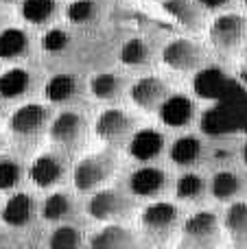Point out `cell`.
Segmentation results:
<instances>
[{"label": "cell", "mask_w": 247, "mask_h": 249, "mask_svg": "<svg viewBox=\"0 0 247 249\" xmlns=\"http://www.w3.org/2000/svg\"><path fill=\"white\" fill-rule=\"evenodd\" d=\"M116 171V155L112 151L90 153L77 162L72 171V184L79 193H94L99 190Z\"/></svg>", "instance_id": "obj_2"}, {"label": "cell", "mask_w": 247, "mask_h": 249, "mask_svg": "<svg viewBox=\"0 0 247 249\" xmlns=\"http://www.w3.org/2000/svg\"><path fill=\"white\" fill-rule=\"evenodd\" d=\"M219 216L212 210H199L191 214L182 225V245L208 247L219 241Z\"/></svg>", "instance_id": "obj_4"}, {"label": "cell", "mask_w": 247, "mask_h": 249, "mask_svg": "<svg viewBox=\"0 0 247 249\" xmlns=\"http://www.w3.org/2000/svg\"><path fill=\"white\" fill-rule=\"evenodd\" d=\"M74 203L66 193H51L42 203V216L51 223H61L68 216H72Z\"/></svg>", "instance_id": "obj_26"}, {"label": "cell", "mask_w": 247, "mask_h": 249, "mask_svg": "<svg viewBox=\"0 0 247 249\" xmlns=\"http://www.w3.org/2000/svg\"><path fill=\"white\" fill-rule=\"evenodd\" d=\"M179 221V210L171 201H151L140 214V225L151 238H166Z\"/></svg>", "instance_id": "obj_5"}, {"label": "cell", "mask_w": 247, "mask_h": 249, "mask_svg": "<svg viewBox=\"0 0 247 249\" xmlns=\"http://www.w3.org/2000/svg\"><path fill=\"white\" fill-rule=\"evenodd\" d=\"M131 101L136 107L147 109V112H158V107L162 105V101L171 94L166 83L158 77H142L131 86L129 90Z\"/></svg>", "instance_id": "obj_14"}, {"label": "cell", "mask_w": 247, "mask_h": 249, "mask_svg": "<svg viewBox=\"0 0 247 249\" xmlns=\"http://www.w3.org/2000/svg\"><path fill=\"white\" fill-rule=\"evenodd\" d=\"M0 116H2V107H0Z\"/></svg>", "instance_id": "obj_41"}, {"label": "cell", "mask_w": 247, "mask_h": 249, "mask_svg": "<svg viewBox=\"0 0 247 249\" xmlns=\"http://www.w3.org/2000/svg\"><path fill=\"white\" fill-rule=\"evenodd\" d=\"M201 129L210 136H226V133L247 131V92L239 83L214 101V107L208 109L201 118Z\"/></svg>", "instance_id": "obj_1"}, {"label": "cell", "mask_w": 247, "mask_h": 249, "mask_svg": "<svg viewBox=\"0 0 247 249\" xmlns=\"http://www.w3.org/2000/svg\"><path fill=\"white\" fill-rule=\"evenodd\" d=\"M131 210H134V201L114 188L94 190L88 201V214L94 221H103V223H116L121 219H127Z\"/></svg>", "instance_id": "obj_3"}, {"label": "cell", "mask_w": 247, "mask_h": 249, "mask_svg": "<svg viewBox=\"0 0 247 249\" xmlns=\"http://www.w3.org/2000/svg\"><path fill=\"white\" fill-rule=\"evenodd\" d=\"M121 61L127 66H144L149 61V46L140 37H134L121 48Z\"/></svg>", "instance_id": "obj_32"}, {"label": "cell", "mask_w": 247, "mask_h": 249, "mask_svg": "<svg viewBox=\"0 0 247 249\" xmlns=\"http://www.w3.org/2000/svg\"><path fill=\"white\" fill-rule=\"evenodd\" d=\"M245 4H247V0H245Z\"/></svg>", "instance_id": "obj_43"}, {"label": "cell", "mask_w": 247, "mask_h": 249, "mask_svg": "<svg viewBox=\"0 0 247 249\" xmlns=\"http://www.w3.org/2000/svg\"><path fill=\"white\" fill-rule=\"evenodd\" d=\"M57 0H22L20 13L31 24H44L55 16Z\"/></svg>", "instance_id": "obj_27"}, {"label": "cell", "mask_w": 247, "mask_h": 249, "mask_svg": "<svg viewBox=\"0 0 247 249\" xmlns=\"http://www.w3.org/2000/svg\"><path fill=\"white\" fill-rule=\"evenodd\" d=\"M94 131L99 140L107 144H118V142L131 138L134 133V118L123 109H105L99 114L94 123Z\"/></svg>", "instance_id": "obj_7"}, {"label": "cell", "mask_w": 247, "mask_h": 249, "mask_svg": "<svg viewBox=\"0 0 247 249\" xmlns=\"http://www.w3.org/2000/svg\"><path fill=\"white\" fill-rule=\"evenodd\" d=\"M33 86V77L24 68H9L0 72V99L2 101H16L29 94Z\"/></svg>", "instance_id": "obj_19"}, {"label": "cell", "mask_w": 247, "mask_h": 249, "mask_svg": "<svg viewBox=\"0 0 247 249\" xmlns=\"http://www.w3.org/2000/svg\"><path fill=\"white\" fill-rule=\"evenodd\" d=\"M243 193V179L234 171H219L210 179V195L217 201H234Z\"/></svg>", "instance_id": "obj_23"}, {"label": "cell", "mask_w": 247, "mask_h": 249, "mask_svg": "<svg viewBox=\"0 0 247 249\" xmlns=\"http://www.w3.org/2000/svg\"><path fill=\"white\" fill-rule=\"evenodd\" d=\"M123 88V79L116 72H99L90 81V92L94 94V99L99 101H112L118 96Z\"/></svg>", "instance_id": "obj_29"}, {"label": "cell", "mask_w": 247, "mask_h": 249, "mask_svg": "<svg viewBox=\"0 0 247 249\" xmlns=\"http://www.w3.org/2000/svg\"><path fill=\"white\" fill-rule=\"evenodd\" d=\"M158 114H160V121L166 127L182 129L186 124H191L193 118H195V103H193L191 96L175 92V94H169L162 101V105L158 107Z\"/></svg>", "instance_id": "obj_13"}, {"label": "cell", "mask_w": 247, "mask_h": 249, "mask_svg": "<svg viewBox=\"0 0 247 249\" xmlns=\"http://www.w3.org/2000/svg\"><path fill=\"white\" fill-rule=\"evenodd\" d=\"M241 158H243V162H245V166H247V142L243 144V149H241Z\"/></svg>", "instance_id": "obj_37"}, {"label": "cell", "mask_w": 247, "mask_h": 249, "mask_svg": "<svg viewBox=\"0 0 247 249\" xmlns=\"http://www.w3.org/2000/svg\"><path fill=\"white\" fill-rule=\"evenodd\" d=\"M7 20H9V16H7V11H4L2 7H0V31L7 26Z\"/></svg>", "instance_id": "obj_36"}, {"label": "cell", "mask_w": 247, "mask_h": 249, "mask_svg": "<svg viewBox=\"0 0 247 249\" xmlns=\"http://www.w3.org/2000/svg\"><path fill=\"white\" fill-rule=\"evenodd\" d=\"M206 193V179L199 173H184L175 181V197L179 201H197Z\"/></svg>", "instance_id": "obj_28"}, {"label": "cell", "mask_w": 247, "mask_h": 249, "mask_svg": "<svg viewBox=\"0 0 247 249\" xmlns=\"http://www.w3.org/2000/svg\"><path fill=\"white\" fill-rule=\"evenodd\" d=\"M127 149H129V155L136 162H151L164 151V136L151 127L138 129V131L131 133Z\"/></svg>", "instance_id": "obj_16"}, {"label": "cell", "mask_w": 247, "mask_h": 249, "mask_svg": "<svg viewBox=\"0 0 247 249\" xmlns=\"http://www.w3.org/2000/svg\"><path fill=\"white\" fill-rule=\"evenodd\" d=\"M197 2H199L204 9H210V11H217V9L226 7V4L230 2V0H197Z\"/></svg>", "instance_id": "obj_35"}, {"label": "cell", "mask_w": 247, "mask_h": 249, "mask_svg": "<svg viewBox=\"0 0 247 249\" xmlns=\"http://www.w3.org/2000/svg\"><path fill=\"white\" fill-rule=\"evenodd\" d=\"M2 4H9V2H16V0H0Z\"/></svg>", "instance_id": "obj_39"}, {"label": "cell", "mask_w": 247, "mask_h": 249, "mask_svg": "<svg viewBox=\"0 0 247 249\" xmlns=\"http://www.w3.org/2000/svg\"><path fill=\"white\" fill-rule=\"evenodd\" d=\"M22 164L9 155H0V190H13L22 181Z\"/></svg>", "instance_id": "obj_31"}, {"label": "cell", "mask_w": 247, "mask_h": 249, "mask_svg": "<svg viewBox=\"0 0 247 249\" xmlns=\"http://www.w3.org/2000/svg\"><path fill=\"white\" fill-rule=\"evenodd\" d=\"M245 35V20L239 13H223L210 26V37L217 46L232 48L243 39Z\"/></svg>", "instance_id": "obj_17"}, {"label": "cell", "mask_w": 247, "mask_h": 249, "mask_svg": "<svg viewBox=\"0 0 247 249\" xmlns=\"http://www.w3.org/2000/svg\"><path fill=\"white\" fill-rule=\"evenodd\" d=\"M70 44V35L64 29H48L42 37V48L46 53H61Z\"/></svg>", "instance_id": "obj_34"}, {"label": "cell", "mask_w": 247, "mask_h": 249, "mask_svg": "<svg viewBox=\"0 0 247 249\" xmlns=\"http://www.w3.org/2000/svg\"><path fill=\"white\" fill-rule=\"evenodd\" d=\"M162 61H164L171 70L193 72V70H199L201 61H204V51H201L199 44L179 37L164 46V51H162Z\"/></svg>", "instance_id": "obj_6"}, {"label": "cell", "mask_w": 247, "mask_h": 249, "mask_svg": "<svg viewBox=\"0 0 247 249\" xmlns=\"http://www.w3.org/2000/svg\"><path fill=\"white\" fill-rule=\"evenodd\" d=\"M79 92V81L74 74L61 72L55 74L46 81V88H44V94L51 103H66V101L74 99Z\"/></svg>", "instance_id": "obj_25"}, {"label": "cell", "mask_w": 247, "mask_h": 249, "mask_svg": "<svg viewBox=\"0 0 247 249\" xmlns=\"http://www.w3.org/2000/svg\"><path fill=\"white\" fill-rule=\"evenodd\" d=\"M164 188H166V173L158 166H151V164L138 166L129 175V193L134 197L151 199L158 197Z\"/></svg>", "instance_id": "obj_15"}, {"label": "cell", "mask_w": 247, "mask_h": 249, "mask_svg": "<svg viewBox=\"0 0 247 249\" xmlns=\"http://www.w3.org/2000/svg\"><path fill=\"white\" fill-rule=\"evenodd\" d=\"M29 53V33L18 26L0 31V61H18Z\"/></svg>", "instance_id": "obj_20"}, {"label": "cell", "mask_w": 247, "mask_h": 249, "mask_svg": "<svg viewBox=\"0 0 247 249\" xmlns=\"http://www.w3.org/2000/svg\"><path fill=\"white\" fill-rule=\"evenodd\" d=\"M64 175H66L64 160L55 153L37 155V158L31 162V168H29V179L33 181V186H37V188H42V190L61 184Z\"/></svg>", "instance_id": "obj_10"}, {"label": "cell", "mask_w": 247, "mask_h": 249, "mask_svg": "<svg viewBox=\"0 0 247 249\" xmlns=\"http://www.w3.org/2000/svg\"><path fill=\"white\" fill-rule=\"evenodd\" d=\"M162 9L175 22H179L184 29H191V31L201 29V22H204V11L201 9L204 7L197 0H164Z\"/></svg>", "instance_id": "obj_18"}, {"label": "cell", "mask_w": 247, "mask_h": 249, "mask_svg": "<svg viewBox=\"0 0 247 249\" xmlns=\"http://www.w3.org/2000/svg\"><path fill=\"white\" fill-rule=\"evenodd\" d=\"M35 212H37V203L29 193H13L0 210V219L9 228L20 230L35 219Z\"/></svg>", "instance_id": "obj_12"}, {"label": "cell", "mask_w": 247, "mask_h": 249, "mask_svg": "<svg viewBox=\"0 0 247 249\" xmlns=\"http://www.w3.org/2000/svg\"><path fill=\"white\" fill-rule=\"evenodd\" d=\"M48 109L39 103H26L13 109L9 116V129L16 138H33L46 127Z\"/></svg>", "instance_id": "obj_8"}, {"label": "cell", "mask_w": 247, "mask_h": 249, "mask_svg": "<svg viewBox=\"0 0 247 249\" xmlns=\"http://www.w3.org/2000/svg\"><path fill=\"white\" fill-rule=\"evenodd\" d=\"M243 81L247 83V72H243Z\"/></svg>", "instance_id": "obj_40"}, {"label": "cell", "mask_w": 247, "mask_h": 249, "mask_svg": "<svg viewBox=\"0 0 247 249\" xmlns=\"http://www.w3.org/2000/svg\"><path fill=\"white\" fill-rule=\"evenodd\" d=\"M232 79H228L223 74L221 68L217 66H210V68H201L195 72L193 77V92H195L199 99H206V101H219L228 90L232 88Z\"/></svg>", "instance_id": "obj_11"}, {"label": "cell", "mask_w": 247, "mask_h": 249, "mask_svg": "<svg viewBox=\"0 0 247 249\" xmlns=\"http://www.w3.org/2000/svg\"><path fill=\"white\" fill-rule=\"evenodd\" d=\"M88 243H90V247H96V249H118V247H134L136 238H134V234L127 228H123V225L107 223Z\"/></svg>", "instance_id": "obj_21"}, {"label": "cell", "mask_w": 247, "mask_h": 249, "mask_svg": "<svg viewBox=\"0 0 247 249\" xmlns=\"http://www.w3.org/2000/svg\"><path fill=\"white\" fill-rule=\"evenodd\" d=\"M201 153H204V144L197 136H179L171 144V160L182 168L197 164L201 160Z\"/></svg>", "instance_id": "obj_24"}, {"label": "cell", "mask_w": 247, "mask_h": 249, "mask_svg": "<svg viewBox=\"0 0 247 249\" xmlns=\"http://www.w3.org/2000/svg\"><path fill=\"white\" fill-rule=\"evenodd\" d=\"M0 243H2V238H0Z\"/></svg>", "instance_id": "obj_42"}, {"label": "cell", "mask_w": 247, "mask_h": 249, "mask_svg": "<svg viewBox=\"0 0 247 249\" xmlns=\"http://www.w3.org/2000/svg\"><path fill=\"white\" fill-rule=\"evenodd\" d=\"M96 13V4L94 0H74L66 7V18H68L72 24H86L94 18Z\"/></svg>", "instance_id": "obj_33"}, {"label": "cell", "mask_w": 247, "mask_h": 249, "mask_svg": "<svg viewBox=\"0 0 247 249\" xmlns=\"http://www.w3.org/2000/svg\"><path fill=\"white\" fill-rule=\"evenodd\" d=\"M48 133H51V140L59 146H77L81 142L83 133H86V121L79 112L74 109H66V112L57 114L53 118L51 127H48Z\"/></svg>", "instance_id": "obj_9"}, {"label": "cell", "mask_w": 247, "mask_h": 249, "mask_svg": "<svg viewBox=\"0 0 247 249\" xmlns=\"http://www.w3.org/2000/svg\"><path fill=\"white\" fill-rule=\"evenodd\" d=\"M81 245H83V234L77 225H59L48 236V247L55 249H72Z\"/></svg>", "instance_id": "obj_30"}, {"label": "cell", "mask_w": 247, "mask_h": 249, "mask_svg": "<svg viewBox=\"0 0 247 249\" xmlns=\"http://www.w3.org/2000/svg\"><path fill=\"white\" fill-rule=\"evenodd\" d=\"M223 228L236 245H247V201H232L228 206Z\"/></svg>", "instance_id": "obj_22"}, {"label": "cell", "mask_w": 247, "mask_h": 249, "mask_svg": "<svg viewBox=\"0 0 247 249\" xmlns=\"http://www.w3.org/2000/svg\"><path fill=\"white\" fill-rule=\"evenodd\" d=\"M4 144H7V140H4V136H2V133H0V153H2Z\"/></svg>", "instance_id": "obj_38"}]
</instances>
